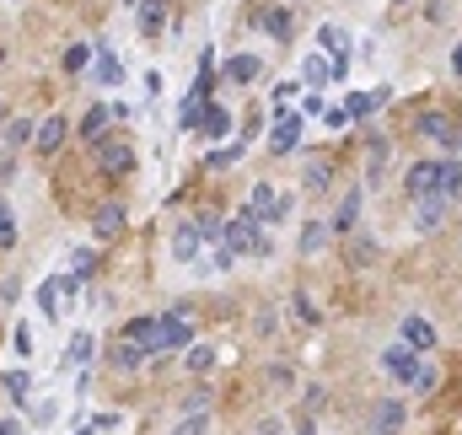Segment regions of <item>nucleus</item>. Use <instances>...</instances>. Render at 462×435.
I'll list each match as a JSON object with an SVG mask.
<instances>
[{"label": "nucleus", "mask_w": 462, "mask_h": 435, "mask_svg": "<svg viewBox=\"0 0 462 435\" xmlns=\"http://www.w3.org/2000/svg\"><path fill=\"white\" fill-rule=\"evenodd\" d=\"M291 307H296V318H301L307 328L318 323V307H312V296H307V291H296V296H291Z\"/></svg>", "instance_id": "33"}, {"label": "nucleus", "mask_w": 462, "mask_h": 435, "mask_svg": "<svg viewBox=\"0 0 462 435\" xmlns=\"http://www.w3.org/2000/svg\"><path fill=\"white\" fill-rule=\"evenodd\" d=\"M355 215H361V188H350V194H344V204H339V215H334V231H350V226H355Z\"/></svg>", "instance_id": "24"}, {"label": "nucleus", "mask_w": 462, "mask_h": 435, "mask_svg": "<svg viewBox=\"0 0 462 435\" xmlns=\"http://www.w3.org/2000/svg\"><path fill=\"white\" fill-rule=\"evenodd\" d=\"M205 425H210V420H205V409H194V414H183V425H178L172 435H205Z\"/></svg>", "instance_id": "36"}, {"label": "nucleus", "mask_w": 462, "mask_h": 435, "mask_svg": "<svg viewBox=\"0 0 462 435\" xmlns=\"http://www.w3.org/2000/svg\"><path fill=\"white\" fill-rule=\"evenodd\" d=\"M135 22H140V38H161V27H167V0H140Z\"/></svg>", "instance_id": "15"}, {"label": "nucleus", "mask_w": 462, "mask_h": 435, "mask_svg": "<svg viewBox=\"0 0 462 435\" xmlns=\"http://www.w3.org/2000/svg\"><path fill=\"white\" fill-rule=\"evenodd\" d=\"M92 355V334H75V344H70V361H86Z\"/></svg>", "instance_id": "40"}, {"label": "nucleus", "mask_w": 462, "mask_h": 435, "mask_svg": "<svg viewBox=\"0 0 462 435\" xmlns=\"http://www.w3.org/2000/svg\"><path fill=\"white\" fill-rule=\"evenodd\" d=\"M16 248V210L0 199V253H11Z\"/></svg>", "instance_id": "29"}, {"label": "nucleus", "mask_w": 462, "mask_h": 435, "mask_svg": "<svg viewBox=\"0 0 462 435\" xmlns=\"http://www.w3.org/2000/svg\"><path fill=\"white\" fill-rule=\"evenodd\" d=\"M108 129H113V108H102V102H97V108L81 118V140H92V145H97V140H108Z\"/></svg>", "instance_id": "17"}, {"label": "nucleus", "mask_w": 462, "mask_h": 435, "mask_svg": "<svg viewBox=\"0 0 462 435\" xmlns=\"http://www.w3.org/2000/svg\"><path fill=\"white\" fill-rule=\"evenodd\" d=\"M178 124H183V129H199V124H205V102L183 97V108H178Z\"/></svg>", "instance_id": "30"}, {"label": "nucleus", "mask_w": 462, "mask_h": 435, "mask_svg": "<svg viewBox=\"0 0 462 435\" xmlns=\"http://www.w3.org/2000/svg\"><path fill=\"white\" fill-rule=\"evenodd\" d=\"M382 161H388V140H377V135H371V167H366V178H371V183H382Z\"/></svg>", "instance_id": "32"}, {"label": "nucleus", "mask_w": 462, "mask_h": 435, "mask_svg": "<svg viewBox=\"0 0 462 435\" xmlns=\"http://www.w3.org/2000/svg\"><path fill=\"white\" fill-rule=\"evenodd\" d=\"M382 102H388V91H355V97L344 102V113H350V118H371Z\"/></svg>", "instance_id": "21"}, {"label": "nucleus", "mask_w": 462, "mask_h": 435, "mask_svg": "<svg viewBox=\"0 0 462 435\" xmlns=\"http://www.w3.org/2000/svg\"><path fill=\"white\" fill-rule=\"evenodd\" d=\"M221 248H226V253H248V258H269V253H275V242L264 237V226H258L248 210L221 231Z\"/></svg>", "instance_id": "3"}, {"label": "nucleus", "mask_w": 462, "mask_h": 435, "mask_svg": "<svg viewBox=\"0 0 462 435\" xmlns=\"http://www.w3.org/2000/svg\"><path fill=\"white\" fill-rule=\"evenodd\" d=\"M248 215H253L258 226H269V221H285V194H275L269 183H258V188H253V199H248Z\"/></svg>", "instance_id": "6"}, {"label": "nucleus", "mask_w": 462, "mask_h": 435, "mask_svg": "<svg viewBox=\"0 0 462 435\" xmlns=\"http://www.w3.org/2000/svg\"><path fill=\"white\" fill-rule=\"evenodd\" d=\"M188 339H194L188 312H161V350H188Z\"/></svg>", "instance_id": "10"}, {"label": "nucleus", "mask_w": 462, "mask_h": 435, "mask_svg": "<svg viewBox=\"0 0 462 435\" xmlns=\"http://www.w3.org/2000/svg\"><path fill=\"white\" fill-rule=\"evenodd\" d=\"M32 135H38V129H32V118H11V124H5V151H16V145H27Z\"/></svg>", "instance_id": "28"}, {"label": "nucleus", "mask_w": 462, "mask_h": 435, "mask_svg": "<svg viewBox=\"0 0 462 435\" xmlns=\"http://www.w3.org/2000/svg\"><path fill=\"white\" fill-rule=\"evenodd\" d=\"M108 361H113V366H118V371H135V366H140V361H145V355H140V350H135V344H129V339H118V344H113V350H108Z\"/></svg>", "instance_id": "25"}, {"label": "nucleus", "mask_w": 462, "mask_h": 435, "mask_svg": "<svg viewBox=\"0 0 462 435\" xmlns=\"http://www.w3.org/2000/svg\"><path fill=\"white\" fill-rule=\"evenodd\" d=\"M16 178V151H0V183H11Z\"/></svg>", "instance_id": "41"}, {"label": "nucleus", "mask_w": 462, "mask_h": 435, "mask_svg": "<svg viewBox=\"0 0 462 435\" xmlns=\"http://www.w3.org/2000/svg\"><path fill=\"white\" fill-rule=\"evenodd\" d=\"M205 135H226L231 129V113L226 108H215V102H205V124H199Z\"/></svg>", "instance_id": "27"}, {"label": "nucleus", "mask_w": 462, "mask_h": 435, "mask_svg": "<svg viewBox=\"0 0 462 435\" xmlns=\"http://www.w3.org/2000/svg\"><path fill=\"white\" fill-rule=\"evenodd\" d=\"M404 344H409V350H420V355H425V350H436V323H431V318H420V312H409V318H404Z\"/></svg>", "instance_id": "13"}, {"label": "nucleus", "mask_w": 462, "mask_h": 435, "mask_svg": "<svg viewBox=\"0 0 462 435\" xmlns=\"http://www.w3.org/2000/svg\"><path fill=\"white\" fill-rule=\"evenodd\" d=\"M307 188H318V194L328 188V161H312V167H307Z\"/></svg>", "instance_id": "38"}, {"label": "nucleus", "mask_w": 462, "mask_h": 435, "mask_svg": "<svg viewBox=\"0 0 462 435\" xmlns=\"http://www.w3.org/2000/svg\"><path fill=\"white\" fill-rule=\"evenodd\" d=\"M404 420H409L404 398H382V404H377V414H371V431H377V435H398V431H404Z\"/></svg>", "instance_id": "11"}, {"label": "nucleus", "mask_w": 462, "mask_h": 435, "mask_svg": "<svg viewBox=\"0 0 462 435\" xmlns=\"http://www.w3.org/2000/svg\"><path fill=\"white\" fill-rule=\"evenodd\" d=\"M0 382H5V393H11V398H16V404H22V398H27V393H32V377H27V371H5V377H0Z\"/></svg>", "instance_id": "31"}, {"label": "nucleus", "mask_w": 462, "mask_h": 435, "mask_svg": "<svg viewBox=\"0 0 462 435\" xmlns=\"http://www.w3.org/2000/svg\"><path fill=\"white\" fill-rule=\"evenodd\" d=\"M118 54L113 48H97V59H92V81H102V86H118Z\"/></svg>", "instance_id": "19"}, {"label": "nucleus", "mask_w": 462, "mask_h": 435, "mask_svg": "<svg viewBox=\"0 0 462 435\" xmlns=\"http://www.w3.org/2000/svg\"><path fill=\"white\" fill-rule=\"evenodd\" d=\"M328 75H334V65H328V59H323V54H312V59H307V65H301V81H307V86H323V81H328Z\"/></svg>", "instance_id": "26"}, {"label": "nucleus", "mask_w": 462, "mask_h": 435, "mask_svg": "<svg viewBox=\"0 0 462 435\" xmlns=\"http://www.w3.org/2000/svg\"><path fill=\"white\" fill-rule=\"evenodd\" d=\"M258 27H264L269 38H291V27H296V22H291V11H285V5H269V11L258 16Z\"/></svg>", "instance_id": "20"}, {"label": "nucleus", "mask_w": 462, "mask_h": 435, "mask_svg": "<svg viewBox=\"0 0 462 435\" xmlns=\"http://www.w3.org/2000/svg\"><path fill=\"white\" fill-rule=\"evenodd\" d=\"M452 204H458L452 194H425V199H414V231H425V237L441 231L447 215H452Z\"/></svg>", "instance_id": "4"}, {"label": "nucleus", "mask_w": 462, "mask_h": 435, "mask_svg": "<svg viewBox=\"0 0 462 435\" xmlns=\"http://www.w3.org/2000/svg\"><path fill=\"white\" fill-rule=\"evenodd\" d=\"M118 231H124V204H102V210L92 215V237H97V242H113Z\"/></svg>", "instance_id": "14"}, {"label": "nucleus", "mask_w": 462, "mask_h": 435, "mask_svg": "<svg viewBox=\"0 0 462 435\" xmlns=\"http://www.w3.org/2000/svg\"><path fill=\"white\" fill-rule=\"evenodd\" d=\"M210 366H215V350H210V344H199V350H188V371H199V377H205Z\"/></svg>", "instance_id": "34"}, {"label": "nucleus", "mask_w": 462, "mask_h": 435, "mask_svg": "<svg viewBox=\"0 0 462 435\" xmlns=\"http://www.w3.org/2000/svg\"><path fill=\"white\" fill-rule=\"evenodd\" d=\"M382 366H388V377H393V382H409V387H420V393H431V387H436V366H425V361H420V350H409L404 339L382 355Z\"/></svg>", "instance_id": "2"}, {"label": "nucleus", "mask_w": 462, "mask_h": 435, "mask_svg": "<svg viewBox=\"0 0 462 435\" xmlns=\"http://www.w3.org/2000/svg\"><path fill=\"white\" fill-rule=\"evenodd\" d=\"M452 70H458V75H462V48H458V54H452Z\"/></svg>", "instance_id": "43"}, {"label": "nucleus", "mask_w": 462, "mask_h": 435, "mask_svg": "<svg viewBox=\"0 0 462 435\" xmlns=\"http://www.w3.org/2000/svg\"><path fill=\"white\" fill-rule=\"evenodd\" d=\"M0 435H22V425L16 420H0Z\"/></svg>", "instance_id": "42"}, {"label": "nucleus", "mask_w": 462, "mask_h": 435, "mask_svg": "<svg viewBox=\"0 0 462 435\" xmlns=\"http://www.w3.org/2000/svg\"><path fill=\"white\" fill-rule=\"evenodd\" d=\"M318 43H323V48H334V75H344V70H350V38H344L339 27H323V32H318Z\"/></svg>", "instance_id": "16"}, {"label": "nucleus", "mask_w": 462, "mask_h": 435, "mask_svg": "<svg viewBox=\"0 0 462 435\" xmlns=\"http://www.w3.org/2000/svg\"><path fill=\"white\" fill-rule=\"evenodd\" d=\"M199 248H205V231H199V221H178V231H172V258L194 264V258H199Z\"/></svg>", "instance_id": "9"}, {"label": "nucleus", "mask_w": 462, "mask_h": 435, "mask_svg": "<svg viewBox=\"0 0 462 435\" xmlns=\"http://www.w3.org/2000/svg\"><path fill=\"white\" fill-rule=\"evenodd\" d=\"M97 167L108 178H124V172H135V151L124 140H97Z\"/></svg>", "instance_id": "5"}, {"label": "nucleus", "mask_w": 462, "mask_h": 435, "mask_svg": "<svg viewBox=\"0 0 462 435\" xmlns=\"http://www.w3.org/2000/svg\"><path fill=\"white\" fill-rule=\"evenodd\" d=\"M264 65H258V54H231L226 59V81H253Z\"/></svg>", "instance_id": "22"}, {"label": "nucleus", "mask_w": 462, "mask_h": 435, "mask_svg": "<svg viewBox=\"0 0 462 435\" xmlns=\"http://www.w3.org/2000/svg\"><path fill=\"white\" fill-rule=\"evenodd\" d=\"M92 264H97V253H75V269H70V274H75V280H86V274H92Z\"/></svg>", "instance_id": "39"}, {"label": "nucleus", "mask_w": 462, "mask_h": 435, "mask_svg": "<svg viewBox=\"0 0 462 435\" xmlns=\"http://www.w3.org/2000/svg\"><path fill=\"white\" fill-rule=\"evenodd\" d=\"M285 5H296V0H285Z\"/></svg>", "instance_id": "45"}, {"label": "nucleus", "mask_w": 462, "mask_h": 435, "mask_svg": "<svg viewBox=\"0 0 462 435\" xmlns=\"http://www.w3.org/2000/svg\"><path fill=\"white\" fill-rule=\"evenodd\" d=\"M237 156H242V145H231V151H215L205 167H215V172H226V167H237Z\"/></svg>", "instance_id": "37"}, {"label": "nucleus", "mask_w": 462, "mask_h": 435, "mask_svg": "<svg viewBox=\"0 0 462 435\" xmlns=\"http://www.w3.org/2000/svg\"><path fill=\"white\" fill-rule=\"evenodd\" d=\"M404 188H409V199H425V194H452L462 199V161H420V167H409V178H404Z\"/></svg>", "instance_id": "1"}, {"label": "nucleus", "mask_w": 462, "mask_h": 435, "mask_svg": "<svg viewBox=\"0 0 462 435\" xmlns=\"http://www.w3.org/2000/svg\"><path fill=\"white\" fill-rule=\"evenodd\" d=\"M124 339L140 350V355H161V318H135L124 328Z\"/></svg>", "instance_id": "7"}, {"label": "nucleus", "mask_w": 462, "mask_h": 435, "mask_svg": "<svg viewBox=\"0 0 462 435\" xmlns=\"http://www.w3.org/2000/svg\"><path fill=\"white\" fill-rule=\"evenodd\" d=\"M92 65V48L86 43H70V54H65V70H86Z\"/></svg>", "instance_id": "35"}, {"label": "nucleus", "mask_w": 462, "mask_h": 435, "mask_svg": "<svg viewBox=\"0 0 462 435\" xmlns=\"http://www.w3.org/2000/svg\"><path fill=\"white\" fill-rule=\"evenodd\" d=\"M328 237H334L328 221H307V226H301V258H318V253L328 248Z\"/></svg>", "instance_id": "18"}, {"label": "nucleus", "mask_w": 462, "mask_h": 435, "mask_svg": "<svg viewBox=\"0 0 462 435\" xmlns=\"http://www.w3.org/2000/svg\"><path fill=\"white\" fill-rule=\"evenodd\" d=\"M420 135H431V140H447V151H452V145H458V129H452V124H447V118H441V113H431V118H425V124H420Z\"/></svg>", "instance_id": "23"}, {"label": "nucleus", "mask_w": 462, "mask_h": 435, "mask_svg": "<svg viewBox=\"0 0 462 435\" xmlns=\"http://www.w3.org/2000/svg\"><path fill=\"white\" fill-rule=\"evenodd\" d=\"M0 59H5V48H0Z\"/></svg>", "instance_id": "44"}, {"label": "nucleus", "mask_w": 462, "mask_h": 435, "mask_svg": "<svg viewBox=\"0 0 462 435\" xmlns=\"http://www.w3.org/2000/svg\"><path fill=\"white\" fill-rule=\"evenodd\" d=\"M129 5H140V0H129Z\"/></svg>", "instance_id": "46"}, {"label": "nucleus", "mask_w": 462, "mask_h": 435, "mask_svg": "<svg viewBox=\"0 0 462 435\" xmlns=\"http://www.w3.org/2000/svg\"><path fill=\"white\" fill-rule=\"evenodd\" d=\"M70 140V118L65 113H54V118H43L38 124V135H32V145H38V156H54L59 145Z\"/></svg>", "instance_id": "8"}, {"label": "nucleus", "mask_w": 462, "mask_h": 435, "mask_svg": "<svg viewBox=\"0 0 462 435\" xmlns=\"http://www.w3.org/2000/svg\"><path fill=\"white\" fill-rule=\"evenodd\" d=\"M296 140H301V113H280L275 118V135H269V151L285 156V151H296Z\"/></svg>", "instance_id": "12"}]
</instances>
